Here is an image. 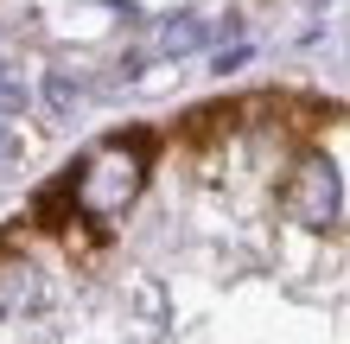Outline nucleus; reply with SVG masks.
Here are the masks:
<instances>
[{
  "label": "nucleus",
  "mask_w": 350,
  "mask_h": 344,
  "mask_svg": "<svg viewBox=\"0 0 350 344\" xmlns=\"http://www.w3.org/2000/svg\"><path fill=\"white\" fill-rule=\"evenodd\" d=\"M147 134H128V140H109L83 159V172L70 178V204L83 217H121L147 185Z\"/></svg>",
  "instance_id": "f257e3e1"
},
{
  "label": "nucleus",
  "mask_w": 350,
  "mask_h": 344,
  "mask_svg": "<svg viewBox=\"0 0 350 344\" xmlns=\"http://www.w3.org/2000/svg\"><path fill=\"white\" fill-rule=\"evenodd\" d=\"M280 211L293 217L299 230H338V217H344V172L332 166V159H299L293 178H286V191H280Z\"/></svg>",
  "instance_id": "f03ea898"
},
{
  "label": "nucleus",
  "mask_w": 350,
  "mask_h": 344,
  "mask_svg": "<svg viewBox=\"0 0 350 344\" xmlns=\"http://www.w3.org/2000/svg\"><path fill=\"white\" fill-rule=\"evenodd\" d=\"M204 45V19L198 13H172V19H159L153 38H147V57H185V51H198Z\"/></svg>",
  "instance_id": "7ed1b4c3"
},
{
  "label": "nucleus",
  "mask_w": 350,
  "mask_h": 344,
  "mask_svg": "<svg viewBox=\"0 0 350 344\" xmlns=\"http://www.w3.org/2000/svg\"><path fill=\"white\" fill-rule=\"evenodd\" d=\"M83 103H90V83H83V77H64V70L45 77V109L51 115H77Z\"/></svg>",
  "instance_id": "20e7f679"
},
{
  "label": "nucleus",
  "mask_w": 350,
  "mask_h": 344,
  "mask_svg": "<svg viewBox=\"0 0 350 344\" xmlns=\"http://www.w3.org/2000/svg\"><path fill=\"white\" fill-rule=\"evenodd\" d=\"M236 103H211V109H191V115H185V121H191V128H185V134H191V140H211V134H230L236 128Z\"/></svg>",
  "instance_id": "39448f33"
},
{
  "label": "nucleus",
  "mask_w": 350,
  "mask_h": 344,
  "mask_svg": "<svg viewBox=\"0 0 350 344\" xmlns=\"http://www.w3.org/2000/svg\"><path fill=\"white\" fill-rule=\"evenodd\" d=\"M19 109H26V83L13 70H0V115H19Z\"/></svg>",
  "instance_id": "423d86ee"
},
{
  "label": "nucleus",
  "mask_w": 350,
  "mask_h": 344,
  "mask_svg": "<svg viewBox=\"0 0 350 344\" xmlns=\"http://www.w3.org/2000/svg\"><path fill=\"white\" fill-rule=\"evenodd\" d=\"M19 159H26V147H19V134L7 128V121H0V178H7V172H19Z\"/></svg>",
  "instance_id": "0eeeda50"
},
{
  "label": "nucleus",
  "mask_w": 350,
  "mask_h": 344,
  "mask_svg": "<svg viewBox=\"0 0 350 344\" xmlns=\"http://www.w3.org/2000/svg\"><path fill=\"white\" fill-rule=\"evenodd\" d=\"M0 70H7V64H0Z\"/></svg>",
  "instance_id": "6e6552de"
}]
</instances>
